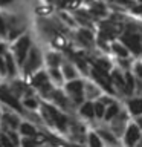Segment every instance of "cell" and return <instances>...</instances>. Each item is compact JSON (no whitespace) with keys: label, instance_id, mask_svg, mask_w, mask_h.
<instances>
[{"label":"cell","instance_id":"obj_1","mask_svg":"<svg viewBox=\"0 0 142 147\" xmlns=\"http://www.w3.org/2000/svg\"><path fill=\"white\" fill-rule=\"evenodd\" d=\"M29 37H21L20 40L17 41V45L14 46V49H15V54H17V60H18V63L23 64L25 63V58H26V55L27 52H29Z\"/></svg>","mask_w":142,"mask_h":147},{"label":"cell","instance_id":"obj_2","mask_svg":"<svg viewBox=\"0 0 142 147\" xmlns=\"http://www.w3.org/2000/svg\"><path fill=\"white\" fill-rule=\"evenodd\" d=\"M44 109H46V112L52 117L54 123L57 124V127L60 130H66V117H63L61 113H58L54 107H49V106H44Z\"/></svg>","mask_w":142,"mask_h":147},{"label":"cell","instance_id":"obj_3","mask_svg":"<svg viewBox=\"0 0 142 147\" xmlns=\"http://www.w3.org/2000/svg\"><path fill=\"white\" fill-rule=\"evenodd\" d=\"M93 77H95V80L98 81V83H99V84L104 87L105 90H109V92H113V89L110 87L109 75L105 74V71H102V69H98V67H95V69H93Z\"/></svg>","mask_w":142,"mask_h":147},{"label":"cell","instance_id":"obj_4","mask_svg":"<svg viewBox=\"0 0 142 147\" xmlns=\"http://www.w3.org/2000/svg\"><path fill=\"white\" fill-rule=\"evenodd\" d=\"M41 64V58L38 55V51L37 49H31V54H29V60H27V64L25 66V71L29 74L32 72L34 69H37Z\"/></svg>","mask_w":142,"mask_h":147},{"label":"cell","instance_id":"obj_5","mask_svg":"<svg viewBox=\"0 0 142 147\" xmlns=\"http://www.w3.org/2000/svg\"><path fill=\"white\" fill-rule=\"evenodd\" d=\"M139 138H141V130H139V127L135 126V124H131V126L127 129V133H125V141H127V144H128V146L136 144Z\"/></svg>","mask_w":142,"mask_h":147},{"label":"cell","instance_id":"obj_6","mask_svg":"<svg viewBox=\"0 0 142 147\" xmlns=\"http://www.w3.org/2000/svg\"><path fill=\"white\" fill-rule=\"evenodd\" d=\"M67 90L70 92V94L75 95V101L76 103H81L82 96H81V92H82V81L76 80V81H70L67 84Z\"/></svg>","mask_w":142,"mask_h":147},{"label":"cell","instance_id":"obj_7","mask_svg":"<svg viewBox=\"0 0 142 147\" xmlns=\"http://www.w3.org/2000/svg\"><path fill=\"white\" fill-rule=\"evenodd\" d=\"M124 43H125L128 48H131L135 52H141V43H139V37L137 35H131V34H125L122 37Z\"/></svg>","mask_w":142,"mask_h":147},{"label":"cell","instance_id":"obj_8","mask_svg":"<svg viewBox=\"0 0 142 147\" xmlns=\"http://www.w3.org/2000/svg\"><path fill=\"white\" fill-rule=\"evenodd\" d=\"M0 100L2 101H5V103H8L11 107H14V109H17V110H20L21 112V106L18 104V101L14 98L12 95H9L8 92H3V90H0Z\"/></svg>","mask_w":142,"mask_h":147},{"label":"cell","instance_id":"obj_9","mask_svg":"<svg viewBox=\"0 0 142 147\" xmlns=\"http://www.w3.org/2000/svg\"><path fill=\"white\" fill-rule=\"evenodd\" d=\"M34 86L43 87L44 90L49 89V83H48V77H46V74H43V72L37 74V77L34 78Z\"/></svg>","mask_w":142,"mask_h":147},{"label":"cell","instance_id":"obj_10","mask_svg":"<svg viewBox=\"0 0 142 147\" xmlns=\"http://www.w3.org/2000/svg\"><path fill=\"white\" fill-rule=\"evenodd\" d=\"M128 107H130L133 115L142 113V100H131L130 103H128Z\"/></svg>","mask_w":142,"mask_h":147},{"label":"cell","instance_id":"obj_11","mask_svg":"<svg viewBox=\"0 0 142 147\" xmlns=\"http://www.w3.org/2000/svg\"><path fill=\"white\" fill-rule=\"evenodd\" d=\"M5 66H6V71L9 72V75H14L15 74V66H14V60L9 54L5 55Z\"/></svg>","mask_w":142,"mask_h":147},{"label":"cell","instance_id":"obj_12","mask_svg":"<svg viewBox=\"0 0 142 147\" xmlns=\"http://www.w3.org/2000/svg\"><path fill=\"white\" fill-rule=\"evenodd\" d=\"M20 130H21L23 135H26V136H35V135H37L34 126H31V124H27V123H23V124H21Z\"/></svg>","mask_w":142,"mask_h":147},{"label":"cell","instance_id":"obj_13","mask_svg":"<svg viewBox=\"0 0 142 147\" xmlns=\"http://www.w3.org/2000/svg\"><path fill=\"white\" fill-rule=\"evenodd\" d=\"M81 113L84 115V117L92 118V117L95 115V112H93V104H92V103H86V104L81 107Z\"/></svg>","mask_w":142,"mask_h":147},{"label":"cell","instance_id":"obj_14","mask_svg":"<svg viewBox=\"0 0 142 147\" xmlns=\"http://www.w3.org/2000/svg\"><path fill=\"white\" fill-rule=\"evenodd\" d=\"M133 87H135L133 77L130 75V74H127V75H125V90H127V94H131V92H133Z\"/></svg>","mask_w":142,"mask_h":147},{"label":"cell","instance_id":"obj_15","mask_svg":"<svg viewBox=\"0 0 142 147\" xmlns=\"http://www.w3.org/2000/svg\"><path fill=\"white\" fill-rule=\"evenodd\" d=\"M48 63L50 64V67H57L60 64V57L57 54H49L48 55Z\"/></svg>","mask_w":142,"mask_h":147},{"label":"cell","instance_id":"obj_16","mask_svg":"<svg viewBox=\"0 0 142 147\" xmlns=\"http://www.w3.org/2000/svg\"><path fill=\"white\" fill-rule=\"evenodd\" d=\"M113 51H115V52H116L118 55H121V57H127V55H128V51L124 48V46L118 45V43L113 45Z\"/></svg>","mask_w":142,"mask_h":147},{"label":"cell","instance_id":"obj_17","mask_svg":"<svg viewBox=\"0 0 142 147\" xmlns=\"http://www.w3.org/2000/svg\"><path fill=\"white\" fill-rule=\"evenodd\" d=\"M118 106L116 104H113V106H110V107H109V110H107V112H105V118H107V119H112L113 117H115V115H116L118 113Z\"/></svg>","mask_w":142,"mask_h":147},{"label":"cell","instance_id":"obj_18","mask_svg":"<svg viewBox=\"0 0 142 147\" xmlns=\"http://www.w3.org/2000/svg\"><path fill=\"white\" fill-rule=\"evenodd\" d=\"M64 75L67 78H73L75 77V69H73L70 64H64Z\"/></svg>","mask_w":142,"mask_h":147},{"label":"cell","instance_id":"obj_19","mask_svg":"<svg viewBox=\"0 0 142 147\" xmlns=\"http://www.w3.org/2000/svg\"><path fill=\"white\" fill-rule=\"evenodd\" d=\"M80 2H81V0H63L61 5L64 8H75V6L80 5Z\"/></svg>","mask_w":142,"mask_h":147},{"label":"cell","instance_id":"obj_20","mask_svg":"<svg viewBox=\"0 0 142 147\" xmlns=\"http://www.w3.org/2000/svg\"><path fill=\"white\" fill-rule=\"evenodd\" d=\"M93 112L96 113V117H102V115H104V106H102V103H96L93 106Z\"/></svg>","mask_w":142,"mask_h":147},{"label":"cell","instance_id":"obj_21","mask_svg":"<svg viewBox=\"0 0 142 147\" xmlns=\"http://www.w3.org/2000/svg\"><path fill=\"white\" fill-rule=\"evenodd\" d=\"M96 67H98V69H102V71L107 72L109 67H110V63H107L105 60H98V61H96Z\"/></svg>","mask_w":142,"mask_h":147},{"label":"cell","instance_id":"obj_22","mask_svg":"<svg viewBox=\"0 0 142 147\" xmlns=\"http://www.w3.org/2000/svg\"><path fill=\"white\" fill-rule=\"evenodd\" d=\"M113 80L118 83L119 86L121 87H124V89H125V83H124V80H122V77L119 75V72H113Z\"/></svg>","mask_w":142,"mask_h":147},{"label":"cell","instance_id":"obj_23","mask_svg":"<svg viewBox=\"0 0 142 147\" xmlns=\"http://www.w3.org/2000/svg\"><path fill=\"white\" fill-rule=\"evenodd\" d=\"M50 75H52V78H54V80L55 81H61V75H60V71H58V69L57 67H52V69H50Z\"/></svg>","mask_w":142,"mask_h":147},{"label":"cell","instance_id":"obj_24","mask_svg":"<svg viewBox=\"0 0 142 147\" xmlns=\"http://www.w3.org/2000/svg\"><path fill=\"white\" fill-rule=\"evenodd\" d=\"M89 141H90V144H92V146H96V147H99V146H101V141L98 140V136H96L95 133H90Z\"/></svg>","mask_w":142,"mask_h":147},{"label":"cell","instance_id":"obj_25","mask_svg":"<svg viewBox=\"0 0 142 147\" xmlns=\"http://www.w3.org/2000/svg\"><path fill=\"white\" fill-rule=\"evenodd\" d=\"M25 106H26V107H29V109H35V107H37V101L32 100V98H29V100L25 101Z\"/></svg>","mask_w":142,"mask_h":147},{"label":"cell","instance_id":"obj_26","mask_svg":"<svg viewBox=\"0 0 142 147\" xmlns=\"http://www.w3.org/2000/svg\"><path fill=\"white\" fill-rule=\"evenodd\" d=\"M80 35L82 37V38H86V40H92V38H93V37H92V32H89V31H86V29H82L81 32H80Z\"/></svg>","mask_w":142,"mask_h":147},{"label":"cell","instance_id":"obj_27","mask_svg":"<svg viewBox=\"0 0 142 147\" xmlns=\"http://www.w3.org/2000/svg\"><path fill=\"white\" fill-rule=\"evenodd\" d=\"M101 136H104L105 140H107L109 142H112V144H115V142H116V140H115L113 136H110V133H107V132H101Z\"/></svg>","mask_w":142,"mask_h":147},{"label":"cell","instance_id":"obj_28","mask_svg":"<svg viewBox=\"0 0 142 147\" xmlns=\"http://www.w3.org/2000/svg\"><path fill=\"white\" fill-rule=\"evenodd\" d=\"M5 119H8L9 121V124H11L12 127H17V124H18V121L14 117H11V115H6V117H5Z\"/></svg>","mask_w":142,"mask_h":147},{"label":"cell","instance_id":"obj_29","mask_svg":"<svg viewBox=\"0 0 142 147\" xmlns=\"http://www.w3.org/2000/svg\"><path fill=\"white\" fill-rule=\"evenodd\" d=\"M5 32H6V25H5L3 18L0 17V34H5Z\"/></svg>","mask_w":142,"mask_h":147},{"label":"cell","instance_id":"obj_30","mask_svg":"<svg viewBox=\"0 0 142 147\" xmlns=\"http://www.w3.org/2000/svg\"><path fill=\"white\" fill-rule=\"evenodd\" d=\"M135 71H136L137 75L142 78V64H136V66H135Z\"/></svg>","mask_w":142,"mask_h":147},{"label":"cell","instance_id":"obj_31","mask_svg":"<svg viewBox=\"0 0 142 147\" xmlns=\"http://www.w3.org/2000/svg\"><path fill=\"white\" fill-rule=\"evenodd\" d=\"M0 72H2V74L6 72V66H5V60H2V58H0Z\"/></svg>","mask_w":142,"mask_h":147},{"label":"cell","instance_id":"obj_32","mask_svg":"<svg viewBox=\"0 0 142 147\" xmlns=\"http://www.w3.org/2000/svg\"><path fill=\"white\" fill-rule=\"evenodd\" d=\"M2 142L3 144H8V146H12V141H9L6 136H2Z\"/></svg>","mask_w":142,"mask_h":147},{"label":"cell","instance_id":"obj_33","mask_svg":"<svg viewBox=\"0 0 142 147\" xmlns=\"http://www.w3.org/2000/svg\"><path fill=\"white\" fill-rule=\"evenodd\" d=\"M11 2H14V0H0V5H8Z\"/></svg>","mask_w":142,"mask_h":147},{"label":"cell","instance_id":"obj_34","mask_svg":"<svg viewBox=\"0 0 142 147\" xmlns=\"http://www.w3.org/2000/svg\"><path fill=\"white\" fill-rule=\"evenodd\" d=\"M0 54H5V45H0Z\"/></svg>","mask_w":142,"mask_h":147},{"label":"cell","instance_id":"obj_35","mask_svg":"<svg viewBox=\"0 0 142 147\" xmlns=\"http://www.w3.org/2000/svg\"><path fill=\"white\" fill-rule=\"evenodd\" d=\"M137 123H139V127L142 129V118H139V119H137Z\"/></svg>","mask_w":142,"mask_h":147},{"label":"cell","instance_id":"obj_36","mask_svg":"<svg viewBox=\"0 0 142 147\" xmlns=\"http://www.w3.org/2000/svg\"><path fill=\"white\" fill-rule=\"evenodd\" d=\"M141 2H142V0H141Z\"/></svg>","mask_w":142,"mask_h":147}]
</instances>
